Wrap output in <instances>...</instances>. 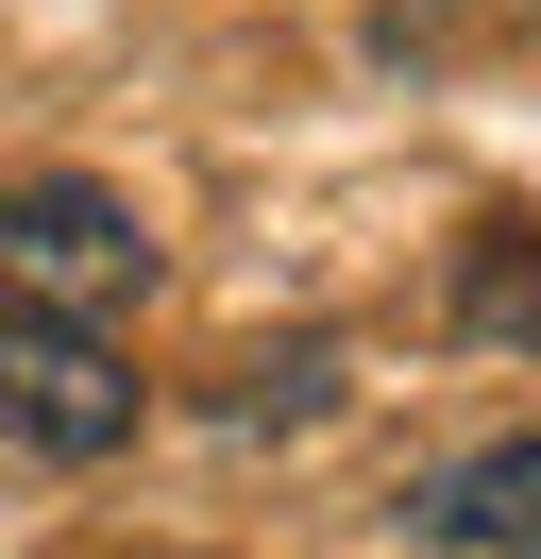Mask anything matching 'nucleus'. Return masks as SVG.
Returning a JSON list of instances; mask_svg holds the SVG:
<instances>
[{
	"label": "nucleus",
	"mask_w": 541,
	"mask_h": 559,
	"mask_svg": "<svg viewBox=\"0 0 541 559\" xmlns=\"http://www.w3.org/2000/svg\"><path fill=\"white\" fill-rule=\"evenodd\" d=\"M0 441L17 457H119L135 441V373L101 322L34 306V288H0Z\"/></svg>",
	"instance_id": "1"
},
{
	"label": "nucleus",
	"mask_w": 541,
	"mask_h": 559,
	"mask_svg": "<svg viewBox=\"0 0 541 559\" xmlns=\"http://www.w3.org/2000/svg\"><path fill=\"white\" fill-rule=\"evenodd\" d=\"M0 288H34V306L101 322V306H135V288H153V238H135L119 187H85V170H17V187H0Z\"/></svg>",
	"instance_id": "2"
},
{
	"label": "nucleus",
	"mask_w": 541,
	"mask_h": 559,
	"mask_svg": "<svg viewBox=\"0 0 541 559\" xmlns=\"http://www.w3.org/2000/svg\"><path fill=\"white\" fill-rule=\"evenodd\" d=\"M423 543H457V559H541V424L491 441V457H457V475L423 491Z\"/></svg>",
	"instance_id": "3"
},
{
	"label": "nucleus",
	"mask_w": 541,
	"mask_h": 559,
	"mask_svg": "<svg viewBox=\"0 0 541 559\" xmlns=\"http://www.w3.org/2000/svg\"><path fill=\"white\" fill-rule=\"evenodd\" d=\"M457 322L473 340H541V221H491L457 254Z\"/></svg>",
	"instance_id": "4"
},
{
	"label": "nucleus",
	"mask_w": 541,
	"mask_h": 559,
	"mask_svg": "<svg viewBox=\"0 0 541 559\" xmlns=\"http://www.w3.org/2000/svg\"><path fill=\"white\" fill-rule=\"evenodd\" d=\"M525 17H541V0H525Z\"/></svg>",
	"instance_id": "5"
}]
</instances>
